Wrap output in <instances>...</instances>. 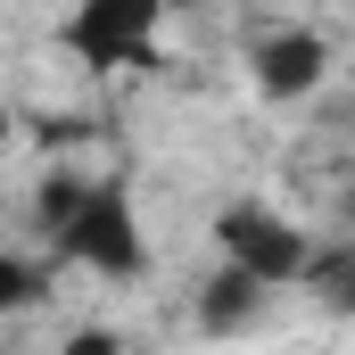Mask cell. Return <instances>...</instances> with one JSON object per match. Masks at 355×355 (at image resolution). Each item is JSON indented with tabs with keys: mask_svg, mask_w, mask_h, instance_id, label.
Masks as SVG:
<instances>
[{
	"mask_svg": "<svg viewBox=\"0 0 355 355\" xmlns=\"http://www.w3.org/2000/svg\"><path fill=\"white\" fill-rule=\"evenodd\" d=\"M50 248H58L67 265L107 272V281H141V272H149V240H141V223H132V190H124V182H91L83 198H75V215L50 232Z\"/></svg>",
	"mask_w": 355,
	"mask_h": 355,
	"instance_id": "1",
	"label": "cell"
},
{
	"mask_svg": "<svg viewBox=\"0 0 355 355\" xmlns=\"http://www.w3.org/2000/svg\"><path fill=\"white\" fill-rule=\"evenodd\" d=\"M215 240H223V265L248 272V281H265V289L306 281V257H314V240H306L289 215L257 207V198H232V207L215 215Z\"/></svg>",
	"mask_w": 355,
	"mask_h": 355,
	"instance_id": "2",
	"label": "cell"
},
{
	"mask_svg": "<svg viewBox=\"0 0 355 355\" xmlns=\"http://www.w3.org/2000/svg\"><path fill=\"white\" fill-rule=\"evenodd\" d=\"M157 25H166V0H75V17L58 25V42L83 58L91 75H116V67L149 58Z\"/></svg>",
	"mask_w": 355,
	"mask_h": 355,
	"instance_id": "3",
	"label": "cell"
},
{
	"mask_svg": "<svg viewBox=\"0 0 355 355\" xmlns=\"http://www.w3.org/2000/svg\"><path fill=\"white\" fill-rule=\"evenodd\" d=\"M322 75H331V42L314 33V25H281V33H265L257 42V58H248V83L265 91V99H306V91H322Z\"/></svg>",
	"mask_w": 355,
	"mask_h": 355,
	"instance_id": "4",
	"label": "cell"
},
{
	"mask_svg": "<svg viewBox=\"0 0 355 355\" xmlns=\"http://www.w3.org/2000/svg\"><path fill=\"white\" fill-rule=\"evenodd\" d=\"M306 289H314L322 306L355 314V240H331V248H314V257H306Z\"/></svg>",
	"mask_w": 355,
	"mask_h": 355,
	"instance_id": "5",
	"label": "cell"
},
{
	"mask_svg": "<svg viewBox=\"0 0 355 355\" xmlns=\"http://www.w3.org/2000/svg\"><path fill=\"white\" fill-rule=\"evenodd\" d=\"M257 306H265V281H248V272L223 265V281L198 297V322H207V331H232V322H248Z\"/></svg>",
	"mask_w": 355,
	"mask_h": 355,
	"instance_id": "6",
	"label": "cell"
},
{
	"mask_svg": "<svg viewBox=\"0 0 355 355\" xmlns=\"http://www.w3.org/2000/svg\"><path fill=\"white\" fill-rule=\"evenodd\" d=\"M42 297H50V272L0 248V322H8V314H25V306H42Z\"/></svg>",
	"mask_w": 355,
	"mask_h": 355,
	"instance_id": "7",
	"label": "cell"
},
{
	"mask_svg": "<svg viewBox=\"0 0 355 355\" xmlns=\"http://www.w3.org/2000/svg\"><path fill=\"white\" fill-rule=\"evenodd\" d=\"M58 355H124V339H116V331H75Z\"/></svg>",
	"mask_w": 355,
	"mask_h": 355,
	"instance_id": "8",
	"label": "cell"
},
{
	"mask_svg": "<svg viewBox=\"0 0 355 355\" xmlns=\"http://www.w3.org/2000/svg\"><path fill=\"white\" fill-rule=\"evenodd\" d=\"M8 132H17V124H8V107H0V149H8Z\"/></svg>",
	"mask_w": 355,
	"mask_h": 355,
	"instance_id": "9",
	"label": "cell"
}]
</instances>
